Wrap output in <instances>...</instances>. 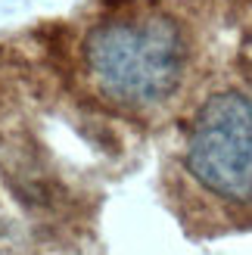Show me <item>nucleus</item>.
I'll return each instance as SVG.
<instances>
[{"label": "nucleus", "instance_id": "f257e3e1", "mask_svg": "<svg viewBox=\"0 0 252 255\" xmlns=\"http://www.w3.org/2000/svg\"><path fill=\"white\" fill-rule=\"evenodd\" d=\"M190 41L165 9H128L84 37V66L112 103L156 109L181 91Z\"/></svg>", "mask_w": 252, "mask_h": 255}, {"label": "nucleus", "instance_id": "f03ea898", "mask_svg": "<svg viewBox=\"0 0 252 255\" xmlns=\"http://www.w3.org/2000/svg\"><path fill=\"white\" fill-rule=\"evenodd\" d=\"M181 162L187 181L224 215H252V97L212 94L190 122Z\"/></svg>", "mask_w": 252, "mask_h": 255}]
</instances>
